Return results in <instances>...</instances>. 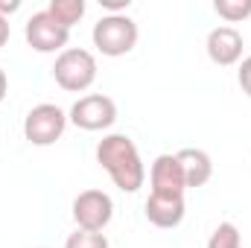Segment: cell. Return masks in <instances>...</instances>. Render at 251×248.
<instances>
[{
	"mask_svg": "<svg viewBox=\"0 0 251 248\" xmlns=\"http://www.w3.org/2000/svg\"><path fill=\"white\" fill-rule=\"evenodd\" d=\"M178 164L184 170V181H187V190L190 187H204L213 175V161L207 152L201 149H181L178 152Z\"/></svg>",
	"mask_w": 251,
	"mask_h": 248,
	"instance_id": "8fae6325",
	"label": "cell"
},
{
	"mask_svg": "<svg viewBox=\"0 0 251 248\" xmlns=\"http://www.w3.org/2000/svg\"><path fill=\"white\" fill-rule=\"evenodd\" d=\"M111 216H114V201L102 190H85L73 198V219H76L79 231L102 234L105 225L111 222Z\"/></svg>",
	"mask_w": 251,
	"mask_h": 248,
	"instance_id": "5b68a950",
	"label": "cell"
},
{
	"mask_svg": "<svg viewBox=\"0 0 251 248\" xmlns=\"http://www.w3.org/2000/svg\"><path fill=\"white\" fill-rule=\"evenodd\" d=\"M18 9H21V3H18V0H0V15H3V18H9V15H12V12H18Z\"/></svg>",
	"mask_w": 251,
	"mask_h": 248,
	"instance_id": "e0dca14e",
	"label": "cell"
},
{
	"mask_svg": "<svg viewBox=\"0 0 251 248\" xmlns=\"http://www.w3.org/2000/svg\"><path fill=\"white\" fill-rule=\"evenodd\" d=\"M97 161L123 193H137L146 181V167L140 161V152H137L134 140L126 134L102 137L97 146Z\"/></svg>",
	"mask_w": 251,
	"mask_h": 248,
	"instance_id": "6da1fadb",
	"label": "cell"
},
{
	"mask_svg": "<svg viewBox=\"0 0 251 248\" xmlns=\"http://www.w3.org/2000/svg\"><path fill=\"white\" fill-rule=\"evenodd\" d=\"M67 120L76 125V128H85V131H102V128L114 125V120H117V105L105 94H88V97H82V99L73 102Z\"/></svg>",
	"mask_w": 251,
	"mask_h": 248,
	"instance_id": "8992f818",
	"label": "cell"
},
{
	"mask_svg": "<svg viewBox=\"0 0 251 248\" xmlns=\"http://www.w3.org/2000/svg\"><path fill=\"white\" fill-rule=\"evenodd\" d=\"M240 246H243V240H240V231H237L234 222H219L216 231L207 240V248H240Z\"/></svg>",
	"mask_w": 251,
	"mask_h": 248,
	"instance_id": "5bb4252c",
	"label": "cell"
},
{
	"mask_svg": "<svg viewBox=\"0 0 251 248\" xmlns=\"http://www.w3.org/2000/svg\"><path fill=\"white\" fill-rule=\"evenodd\" d=\"M137 44V24L128 15H102L94 24V47L102 56H126Z\"/></svg>",
	"mask_w": 251,
	"mask_h": 248,
	"instance_id": "3957f363",
	"label": "cell"
},
{
	"mask_svg": "<svg viewBox=\"0 0 251 248\" xmlns=\"http://www.w3.org/2000/svg\"><path fill=\"white\" fill-rule=\"evenodd\" d=\"M237 79H240V88H243V94H246V97H251V56H249V59H243Z\"/></svg>",
	"mask_w": 251,
	"mask_h": 248,
	"instance_id": "2e32d148",
	"label": "cell"
},
{
	"mask_svg": "<svg viewBox=\"0 0 251 248\" xmlns=\"http://www.w3.org/2000/svg\"><path fill=\"white\" fill-rule=\"evenodd\" d=\"M9 35H12V29H9V18H3V15H0V47H6V44H9Z\"/></svg>",
	"mask_w": 251,
	"mask_h": 248,
	"instance_id": "ac0fdd59",
	"label": "cell"
},
{
	"mask_svg": "<svg viewBox=\"0 0 251 248\" xmlns=\"http://www.w3.org/2000/svg\"><path fill=\"white\" fill-rule=\"evenodd\" d=\"M6 91H9V79H6V73H3V67H0V102L6 99Z\"/></svg>",
	"mask_w": 251,
	"mask_h": 248,
	"instance_id": "d6986e66",
	"label": "cell"
},
{
	"mask_svg": "<svg viewBox=\"0 0 251 248\" xmlns=\"http://www.w3.org/2000/svg\"><path fill=\"white\" fill-rule=\"evenodd\" d=\"M243 47H246V41H243L240 29H234V26H216L207 35V56L219 67H231V64L240 62Z\"/></svg>",
	"mask_w": 251,
	"mask_h": 248,
	"instance_id": "ba28073f",
	"label": "cell"
},
{
	"mask_svg": "<svg viewBox=\"0 0 251 248\" xmlns=\"http://www.w3.org/2000/svg\"><path fill=\"white\" fill-rule=\"evenodd\" d=\"M213 9L228 24H240V21H246L251 15V0H216Z\"/></svg>",
	"mask_w": 251,
	"mask_h": 248,
	"instance_id": "4fadbf2b",
	"label": "cell"
},
{
	"mask_svg": "<svg viewBox=\"0 0 251 248\" xmlns=\"http://www.w3.org/2000/svg\"><path fill=\"white\" fill-rule=\"evenodd\" d=\"M146 219L155 228H178L181 219H184V196L149 193V198H146Z\"/></svg>",
	"mask_w": 251,
	"mask_h": 248,
	"instance_id": "30bf717a",
	"label": "cell"
},
{
	"mask_svg": "<svg viewBox=\"0 0 251 248\" xmlns=\"http://www.w3.org/2000/svg\"><path fill=\"white\" fill-rule=\"evenodd\" d=\"M26 44L35 50V53H59L67 47V38H70V29H64L62 24L44 9V12H35L29 21H26Z\"/></svg>",
	"mask_w": 251,
	"mask_h": 248,
	"instance_id": "52a82bcc",
	"label": "cell"
},
{
	"mask_svg": "<svg viewBox=\"0 0 251 248\" xmlns=\"http://www.w3.org/2000/svg\"><path fill=\"white\" fill-rule=\"evenodd\" d=\"M64 248H108L105 234H94V231H76L67 237Z\"/></svg>",
	"mask_w": 251,
	"mask_h": 248,
	"instance_id": "9a60e30c",
	"label": "cell"
},
{
	"mask_svg": "<svg viewBox=\"0 0 251 248\" xmlns=\"http://www.w3.org/2000/svg\"><path fill=\"white\" fill-rule=\"evenodd\" d=\"M152 193H164V196H184L187 181H184V170L178 164V155H158L149 173Z\"/></svg>",
	"mask_w": 251,
	"mask_h": 248,
	"instance_id": "9c48e42d",
	"label": "cell"
},
{
	"mask_svg": "<svg viewBox=\"0 0 251 248\" xmlns=\"http://www.w3.org/2000/svg\"><path fill=\"white\" fill-rule=\"evenodd\" d=\"M47 12L62 24L64 29H70L73 24H79L85 18V0H50Z\"/></svg>",
	"mask_w": 251,
	"mask_h": 248,
	"instance_id": "7c38bea8",
	"label": "cell"
},
{
	"mask_svg": "<svg viewBox=\"0 0 251 248\" xmlns=\"http://www.w3.org/2000/svg\"><path fill=\"white\" fill-rule=\"evenodd\" d=\"M53 79H56L59 88L70 91V94L88 91L97 82V59H94V53H88L82 47H70V50L59 53V59L53 64Z\"/></svg>",
	"mask_w": 251,
	"mask_h": 248,
	"instance_id": "7a4b0ae2",
	"label": "cell"
},
{
	"mask_svg": "<svg viewBox=\"0 0 251 248\" xmlns=\"http://www.w3.org/2000/svg\"><path fill=\"white\" fill-rule=\"evenodd\" d=\"M67 128V114L53 102L35 105L24 120V137L32 146H53Z\"/></svg>",
	"mask_w": 251,
	"mask_h": 248,
	"instance_id": "277c9868",
	"label": "cell"
}]
</instances>
